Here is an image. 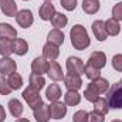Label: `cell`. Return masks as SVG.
I'll list each match as a JSON object with an SVG mask.
<instances>
[{
    "mask_svg": "<svg viewBox=\"0 0 122 122\" xmlns=\"http://www.w3.org/2000/svg\"><path fill=\"white\" fill-rule=\"evenodd\" d=\"M56 13H57L56 7H54V4H51V1H44L40 6V10H38V16L44 21H51V19L54 17Z\"/></svg>",
    "mask_w": 122,
    "mask_h": 122,
    "instance_id": "cell-8",
    "label": "cell"
},
{
    "mask_svg": "<svg viewBox=\"0 0 122 122\" xmlns=\"http://www.w3.org/2000/svg\"><path fill=\"white\" fill-rule=\"evenodd\" d=\"M48 68H50V61L46 60L44 57H36L31 62V71L34 74H38V75L47 74Z\"/></svg>",
    "mask_w": 122,
    "mask_h": 122,
    "instance_id": "cell-6",
    "label": "cell"
},
{
    "mask_svg": "<svg viewBox=\"0 0 122 122\" xmlns=\"http://www.w3.org/2000/svg\"><path fill=\"white\" fill-rule=\"evenodd\" d=\"M6 121V111H4V107L0 105V122Z\"/></svg>",
    "mask_w": 122,
    "mask_h": 122,
    "instance_id": "cell-39",
    "label": "cell"
},
{
    "mask_svg": "<svg viewBox=\"0 0 122 122\" xmlns=\"http://www.w3.org/2000/svg\"><path fill=\"white\" fill-rule=\"evenodd\" d=\"M101 3L99 0H82V10L87 14H95L99 11Z\"/></svg>",
    "mask_w": 122,
    "mask_h": 122,
    "instance_id": "cell-24",
    "label": "cell"
},
{
    "mask_svg": "<svg viewBox=\"0 0 122 122\" xmlns=\"http://www.w3.org/2000/svg\"><path fill=\"white\" fill-rule=\"evenodd\" d=\"M48 108H50V117L53 119H62L67 115V107H65V104H62L60 101L51 102V105Z\"/></svg>",
    "mask_w": 122,
    "mask_h": 122,
    "instance_id": "cell-10",
    "label": "cell"
},
{
    "mask_svg": "<svg viewBox=\"0 0 122 122\" xmlns=\"http://www.w3.org/2000/svg\"><path fill=\"white\" fill-rule=\"evenodd\" d=\"M0 10L7 17H16L17 4H16L14 0H0Z\"/></svg>",
    "mask_w": 122,
    "mask_h": 122,
    "instance_id": "cell-12",
    "label": "cell"
},
{
    "mask_svg": "<svg viewBox=\"0 0 122 122\" xmlns=\"http://www.w3.org/2000/svg\"><path fill=\"white\" fill-rule=\"evenodd\" d=\"M44 1H51V0H44Z\"/></svg>",
    "mask_w": 122,
    "mask_h": 122,
    "instance_id": "cell-42",
    "label": "cell"
},
{
    "mask_svg": "<svg viewBox=\"0 0 122 122\" xmlns=\"http://www.w3.org/2000/svg\"><path fill=\"white\" fill-rule=\"evenodd\" d=\"M11 53H13L11 41H10V40L0 38V56H1V57H10Z\"/></svg>",
    "mask_w": 122,
    "mask_h": 122,
    "instance_id": "cell-30",
    "label": "cell"
},
{
    "mask_svg": "<svg viewBox=\"0 0 122 122\" xmlns=\"http://www.w3.org/2000/svg\"><path fill=\"white\" fill-rule=\"evenodd\" d=\"M58 56H60L58 46H54V44H51V43L44 44V47H43V57H44L46 60H48L51 62V61L57 60Z\"/></svg>",
    "mask_w": 122,
    "mask_h": 122,
    "instance_id": "cell-13",
    "label": "cell"
},
{
    "mask_svg": "<svg viewBox=\"0 0 122 122\" xmlns=\"http://www.w3.org/2000/svg\"><path fill=\"white\" fill-rule=\"evenodd\" d=\"M105 30H107V34L108 36H118L121 33V24L118 20L115 19H108L105 21Z\"/></svg>",
    "mask_w": 122,
    "mask_h": 122,
    "instance_id": "cell-23",
    "label": "cell"
},
{
    "mask_svg": "<svg viewBox=\"0 0 122 122\" xmlns=\"http://www.w3.org/2000/svg\"><path fill=\"white\" fill-rule=\"evenodd\" d=\"M87 64L95 67V68H98V70H102L107 65V56H105V53H102V51L92 53L91 56H90V58H88V62Z\"/></svg>",
    "mask_w": 122,
    "mask_h": 122,
    "instance_id": "cell-11",
    "label": "cell"
},
{
    "mask_svg": "<svg viewBox=\"0 0 122 122\" xmlns=\"http://www.w3.org/2000/svg\"><path fill=\"white\" fill-rule=\"evenodd\" d=\"M47 43H51V44H54V46H58L60 47L61 44L64 43V33L58 29H54V30H51L48 33V36H47Z\"/></svg>",
    "mask_w": 122,
    "mask_h": 122,
    "instance_id": "cell-25",
    "label": "cell"
},
{
    "mask_svg": "<svg viewBox=\"0 0 122 122\" xmlns=\"http://www.w3.org/2000/svg\"><path fill=\"white\" fill-rule=\"evenodd\" d=\"M64 84L68 91H78L82 87V80L77 74H67L64 77Z\"/></svg>",
    "mask_w": 122,
    "mask_h": 122,
    "instance_id": "cell-9",
    "label": "cell"
},
{
    "mask_svg": "<svg viewBox=\"0 0 122 122\" xmlns=\"http://www.w3.org/2000/svg\"><path fill=\"white\" fill-rule=\"evenodd\" d=\"M107 101L109 104V108L122 109V80L115 82L107 92Z\"/></svg>",
    "mask_w": 122,
    "mask_h": 122,
    "instance_id": "cell-2",
    "label": "cell"
},
{
    "mask_svg": "<svg viewBox=\"0 0 122 122\" xmlns=\"http://www.w3.org/2000/svg\"><path fill=\"white\" fill-rule=\"evenodd\" d=\"M24 1H29V0H24Z\"/></svg>",
    "mask_w": 122,
    "mask_h": 122,
    "instance_id": "cell-43",
    "label": "cell"
},
{
    "mask_svg": "<svg viewBox=\"0 0 122 122\" xmlns=\"http://www.w3.org/2000/svg\"><path fill=\"white\" fill-rule=\"evenodd\" d=\"M111 62H112V67H114L115 71L122 72V54H115L112 57V61Z\"/></svg>",
    "mask_w": 122,
    "mask_h": 122,
    "instance_id": "cell-36",
    "label": "cell"
},
{
    "mask_svg": "<svg viewBox=\"0 0 122 122\" xmlns=\"http://www.w3.org/2000/svg\"><path fill=\"white\" fill-rule=\"evenodd\" d=\"M111 122H122L121 119H114V121H111Z\"/></svg>",
    "mask_w": 122,
    "mask_h": 122,
    "instance_id": "cell-41",
    "label": "cell"
},
{
    "mask_svg": "<svg viewBox=\"0 0 122 122\" xmlns=\"http://www.w3.org/2000/svg\"><path fill=\"white\" fill-rule=\"evenodd\" d=\"M13 91L7 78H4V75H0V94L1 95H9L10 92Z\"/></svg>",
    "mask_w": 122,
    "mask_h": 122,
    "instance_id": "cell-33",
    "label": "cell"
},
{
    "mask_svg": "<svg viewBox=\"0 0 122 122\" xmlns=\"http://www.w3.org/2000/svg\"><path fill=\"white\" fill-rule=\"evenodd\" d=\"M112 19L122 21V1H119L118 4H115L112 7Z\"/></svg>",
    "mask_w": 122,
    "mask_h": 122,
    "instance_id": "cell-35",
    "label": "cell"
},
{
    "mask_svg": "<svg viewBox=\"0 0 122 122\" xmlns=\"http://www.w3.org/2000/svg\"><path fill=\"white\" fill-rule=\"evenodd\" d=\"M23 99L27 102V105L30 107L31 109H36L37 107H40L43 104V99H41V95H40V91L33 88V87H27L24 91H23Z\"/></svg>",
    "mask_w": 122,
    "mask_h": 122,
    "instance_id": "cell-3",
    "label": "cell"
},
{
    "mask_svg": "<svg viewBox=\"0 0 122 122\" xmlns=\"http://www.w3.org/2000/svg\"><path fill=\"white\" fill-rule=\"evenodd\" d=\"M90 84L98 91V94H107L108 90H109V82H108V80H107V78H102V77H98V78L92 80Z\"/></svg>",
    "mask_w": 122,
    "mask_h": 122,
    "instance_id": "cell-20",
    "label": "cell"
},
{
    "mask_svg": "<svg viewBox=\"0 0 122 122\" xmlns=\"http://www.w3.org/2000/svg\"><path fill=\"white\" fill-rule=\"evenodd\" d=\"M105 118L102 114L97 112V111H92V112H88V122H104Z\"/></svg>",
    "mask_w": 122,
    "mask_h": 122,
    "instance_id": "cell-38",
    "label": "cell"
},
{
    "mask_svg": "<svg viewBox=\"0 0 122 122\" xmlns=\"http://www.w3.org/2000/svg\"><path fill=\"white\" fill-rule=\"evenodd\" d=\"M84 98L87 101H90V102H95L99 98V94H98V91L92 87L91 84H88L87 88H85V91H84Z\"/></svg>",
    "mask_w": 122,
    "mask_h": 122,
    "instance_id": "cell-31",
    "label": "cell"
},
{
    "mask_svg": "<svg viewBox=\"0 0 122 122\" xmlns=\"http://www.w3.org/2000/svg\"><path fill=\"white\" fill-rule=\"evenodd\" d=\"M16 122H30V121H29L27 118H17V119H16Z\"/></svg>",
    "mask_w": 122,
    "mask_h": 122,
    "instance_id": "cell-40",
    "label": "cell"
},
{
    "mask_svg": "<svg viewBox=\"0 0 122 122\" xmlns=\"http://www.w3.org/2000/svg\"><path fill=\"white\" fill-rule=\"evenodd\" d=\"M47 75H48L50 80H53V81H61V80H64L62 68H61L60 64L56 62V61H51V62H50V68H48Z\"/></svg>",
    "mask_w": 122,
    "mask_h": 122,
    "instance_id": "cell-17",
    "label": "cell"
},
{
    "mask_svg": "<svg viewBox=\"0 0 122 122\" xmlns=\"http://www.w3.org/2000/svg\"><path fill=\"white\" fill-rule=\"evenodd\" d=\"M92 33L95 36V38L98 41H104L107 40V30H105V21L102 20H95L92 23Z\"/></svg>",
    "mask_w": 122,
    "mask_h": 122,
    "instance_id": "cell-15",
    "label": "cell"
},
{
    "mask_svg": "<svg viewBox=\"0 0 122 122\" xmlns=\"http://www.w3.org/2000/svg\"><path fill=\"white\" fill-rule=\"evenodd\" d=\"M33 112H34V118L37 122H48L51 118L50 117V108L44 102L40 107H37L36 109H33Z\"/></svg>",
    "mask_w": 122,
    "mask_h": 122,
    "instance_id": "cell-14",
    "label": "cell"
},
{
    "mask_svg": "<svg viewBox=\"0 0 122 122\" xmlns=\"http://www.w3.org/2000/svg\"><path fill=\"white\" fill-rule=\"evenodd\" d=\"M0 38L13 41L14 38H17V31L9 23H0Z\"/></svg>",
    "mask_w": 122,
    "mask_h": 122,
    "instance_id": "cell-16",
    "label": "cell"
},
{
    "mask_svg": "<svg viewBox=\"0 0 122 122\" xmlns=\"http://www.w3.org/2000/svg\"><path fill=\"white\" fill-rule=\"evenodd\" d=\"M70 37H71L72 47L75 50H78V51H84L91 44V38L88 36V31H87V29L84 26H81V24L72 26V29L70 31Z\"/></svg>",
    "mask_w": 122,
    "mask_h": 122,
    "instance_id": "cell-1",
    "label": "cell"
},
{
    "mask_svg": "<svg viewBox=\"0 0 122 122\" xmlns=\"http://www.w3.org/2000/svg\"><path fill=\"white\" fill-rule=\"evenodd\" d=\"M0 72L1 75H10L13 72H17V64L10 57H1L0 58Z\"/></svg>",
    "mask_w": 122,
    "mask_h": 122,
    "instance_id": "cell-7",
    "label": "cell"
},
{
    "mask_svg": "<svg viewBox=\"0 0 122 122\" xmlns=\"http://www.w3.org/2000/svg\"><path fill=\"white\" fill-rule=\"evenodd\" d=\"M29 84H30V87H33V88H36V90L40 91V90H43L46 87V80L43 78V75L31 72L30 77H29Z\"/></svg>",
    "mask_w": 122,
    "mask_h": 122,
    "instance_id": "cell-26",
    "label": "cell"
},
{
    "mask_svg": "<svg viewBox=\"0 0 122 122\" xmlns=\"http://www.w3.org/2000/svg\"><path fill=\"white\" fill-rule=\"evenodd\" d=\"M84 74H85L87 78H90V80L92 81V80L101 77V70H98V68H95V67L87 64V65H85V70H84Z\"/></svg>",
    "mask_w": 122,
    "mask_h": 122,
    "instance_id": "cell-32",
    "label": "cell"
},
{
    "mask_svg": "<svg viewBox=\"0 0 122 122\" xmlns=\"http://www.w3.org/2000/svg\"><path fill=\"white\" fill-rule=\"evenodd\" d=\"M16 21H17V24H19L20 27H23V29L31 27L33 23H34V16H33L31 10L23 9V10L17 11V14H16Z\"/></svg>",
    "mask_w": 122,
    "mask_h": 122,
    "instance_id": "cell-5",
    "label": "cell"
},
{
    "mask_svg": "<svg viewBox=\"0 0 122 122\" xmlns=\"http://www.w3.org/2000/svg\"><path fill=\"white\" fill-rule=\"evenodd\" d=\"M61 95H62V92H61V88H60L58 84H50V87H48L47 91H46V97H47V99L51 101V102L58 101V99L61 98Z\"/></svg>",
    "mask_w": 122,
    "mask_h": 122,
    "instance_id": "cell-21",
    "label": "cell"
},
{
    "mask_svg": "<svg viewBox=\"0 0 122 122\" xmlns=\"http://www.w3.org/2000/svg\"><path fill=\"white\" fill-rule=\"evenodd\" d=\"M65 65H67V71H68V74H77V75L84 74L85 65H84V61L81 60L80 57H74V56L68 57V58H67V62H65Z\"/></svg>",
    "mask_w": 122,
    "mask_h": 122,
    "instance_id": "cell-4",
    "label": "cell"
},
{
    "mask_svg": "<svg viewBox=\"0 0 122 122\" xmlns=\"http://www.w3.org/2000/svg\"><path fill=\"white\" fill-rule=\"evenodd\" d=\"M60 3L62 9H65L67 11H72L77 7V0H60Z\"/></svg>",
    "mask_w": 122,
    "mask_h": 122,
    "instance_id": "cell-37",
    "label": "cell"
},
{
    "mask_svg": "<svg viewBox=\"0 0 122 122\" xmlns=\"http://www.w3.org/2000/svg\"><path fill=\"white\" fill-rule=\"evenodd\" d=\"M72 122H88V112L84 109L77 111L72 115Z\"/></svg>",
    "mask_w": 122,
    "mask_h": 122,
    "instance_id": "cell-34",
    "label": "cell"
},
{
    "mask_svg": "<svg viewBox=\"0 0 122 122\" xmlns=\"http://www.w3.org/2000/svg\"><path fill=\"white\" fill-rule=\"evenodd\" d=\"M7 81H9L11 90H20V88L23 87V78H21V75H20L19 72L10 74L9 78H7Z\"/></svg>",
    "mask_w": 122,
    "mask_h": 122,
    "instance_id": "cell-29",
    "label": "cell"
},
{
    "mask_svg": "<svg viewBox=\"0 0 122 122\" xmlns=\"http://www.w3.org/2000/svg\"><path fill=\"white\" fill-rule=\"evenodd\" d=\"M7 107H9L10 114H11L14 118H20V117H21V114H23V111H24L23 104H21L17 98L10 99V101H9V104H7Z\"/></svg>",
    "mask_w": 122,
    "mask_h": 122,
    "instance_id": "cell-19",
    "label": "cell"
},
{
    "mask_svg": "<svg viewBox=\"0 0 122 122\" xmlns=\"http://www.w3.org/2000/svg\"><path fill=\"white\" fill-rule=\"evenodd\" d=\"M94 111H97L102 115H107L109 112V104H108L107 98H98L94 102Z\"/></svg>",
    "mask_w": 122,
    "mask_h": 122,
    "instance_id": "cell-27",
    "label": "cell"
},
{
    "mask_svg": "<svg viewBox=\"0 0 122 122\" xmlns=\"http://www.w3.org/2000/svg\"><path fill=\"white\" fill-rule=\"evenodd\" d=\"M67 23H68V19H67V16L62 14V13H56L54 17L51 19L53 27H56V29H58V30L64 29V27L67 26Z\"/></svg>",
    "mask_w": 122,
    "mask_h": 122,
    "instance_id": "cell-28",
    "label": "cell"
},
{
    "mask_svg": "<svg viewBox=\"0 0 122 122\" xmlns=\"http://www.w3.org/2000/svg\"><path fill=\"white\" fill-rule=\"evenodd\" d=\"M64 102L68 107H75L81 102V94L78 91H67L64 94Z\"/></svg>",
    "mask_w": 122,
    "mask_h": 122,
    "instance_id": "cell-22",
    "label": "cell"
},
{
    "mask_svg": "<svg viewBox=\"0 0 122 122\" xmlns=\"http://www.w3.org/2000/svg\"><path fill=\"white\" fill-rule=\"evenodd\" d=\"M11 48L16 56H24L29 51V44L24 38H14L11 41Z\"/></svg>",
    "mask_w": 122,
    "mask_h": 122,
    "instance_id": "cell-18",
    "label": "cell"
}]
</instances>
